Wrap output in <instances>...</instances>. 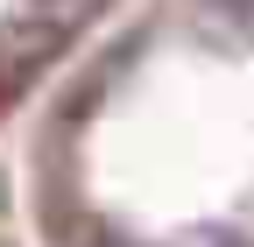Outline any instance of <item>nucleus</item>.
Here are the masks:
<instances>
[{
  "label": "nucleus",
  "mask_w": 254,
  "mask_h": 247,
  "mask_svg": "<svg viewBox=\"0 0 254 247\" xmlns=\"http://www.w3.org/2000/svg\"><path fill=\"white\" fill-rule=\"evenodd\" d=\"M85 7H92V0H43V14H50L57 28H64V21H71V14H85Z\"/></svg>",
  "instance_id": "obj_1"
}]
</instances>
